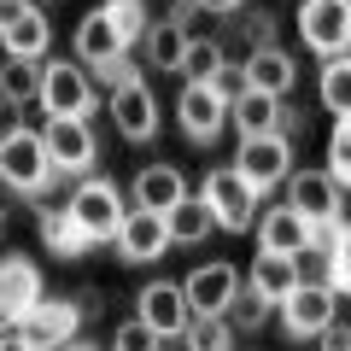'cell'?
<instances>
[{
	"label": "cell",
	"instance_id": "cell-1",
	"mask_svg": "<svg viewBox=\"0 0 351 351\" xmlns=\"http://www.w3.org/2000/svg\"><path fill=\"white\" fill-rule=\"evenodd\" d=\"M53 152L47 141H41V129H6L0 135V188L24 193V199H41L53 182Z\"/></svg>",
	"mask_w": 351,
	"mask_h": 351
},
{
	"label": "cell",
	"instance_id": "cell-2",
	"mask_svg": "<svg viewBox=\"0 0 351 351\" xmlns=\"http://www.w3.org/2000/svg\"><path fill=\"white\" fill-rule=\"evenodd\" d=\"M205 205L217 211V228H228V234H246L252 223H258V199L263 188L252 182L240 164H217V170H205Z\"/></svg>",
	"mask_w": 351,
	"mask_h": 351
},
{
	"label": "cell",
	"instance_id": "cell-3",
	"mask_svg": "<svg viewBox=\"0 0 351 351\" xmlns=\"http://www.w3.org/2000/svg\"><path fill=\"white\" fill-rule=\"evenodd\" d=\"M100 94H94V71L82 59H47V82H41V112L47 117H94Z\"/></svg>",
	"mask_w": 351,
	"mask_h": 351
},
{
	"label": "cell",
	"instance_id": "cell-4",
	"mask_svg": "<svg viewBox=\"0 0 351 351\" xmlns=\"http://www.w3.org/2000/svg\"><path fill=\"white\" fill-rule=\"evenodd\" d=\"M71 211H76V223L88 228V240H94V246H100V240H117V228H123V217H129L117 182H106V176H76Z\"/></svg>",
	"mask_w": 351,
	"mask_h": 351
},
{
	"label": "cell",
	"instance_id": "cell-5",
	"mask_svg": "<svg viewBox=\"0 0 351 351\" xmlns=\"http://www.w3.org/2000/svg\"><path fill=\"white\" fill-rule=\"evenodd\" d=\"M76 328H82V304L76 299H36L12 322V339L29 346V351H47V346H71Z\"/></svg>",
	"mask_w": 351,
	"mask_h": 351
},
{
	"label": "cell",
	"instance_id": "cell-6",
	"mask_svg": "<svg viewBox=\"0 0 351 351\" xmlns=\"http://www.w3.org/2000/svg\"><path fill=\"white\" fill-rule=\"evenodd\" d=\"M41 141H47L53 164L64 176H94V164H100V135H94L88 117H47L41 123Z\"/></svg>",
	"mask_w": 351,
	"mask_h": 351
},
{
	"label": "cell",
	"instance_id": "cell-7",
	"mask_svg": "<svg viewBox=\"0 0 351 351\" xmlns=\"http://www.w3.org/2000/svg\"><path fill=\"white\" fill-rule=\"evenodd\" d=\"M228 123H234L240 135H269V129H281V135H299V129H304V117L287 106V94L240 88L234 100H228Z\"/></svg>",
	"mask_w": 351,
	"mask_h": 351
},
{
	"label": "cell",
	"instance_id": "cell-8",
	"mask_svg": "<svg viewBox=\"0 0 351 351\" xmlns=\"http://www.w3.org/2000/svg\"><path fill=\"white\" fill-rule=\"evenodd\" d=\"M106 117H112V129H117L123 141L147 147V141L158 135V94L147 88V76H135V82L112 88V94H106Z\"/></svg>",
	"mask_w": 351,
	"mask_h": 351
},
{
	"label": "cell",
	"instance_id": "cell-9",
	"mask_svg": "<svg viewBox=\"0 0 351 351\" xmlns=\"http://www.w3.org/2000/svg\"><path fill=\"white\" fill-rule=\"evenodd\" d=\"M299 36L311 53H351V0H299Z\"/></svg>",
	"mask_w": 351,
	"mask_h": 351
},
{
	"label": "cell",
	"instance_id": "cell-10",
	"mask_svg": "<svg viewBox=\"0 0 351 351\" xmlns=\"http://www.w3.org/2000/svg\"><path fill=\"white\" fill-rule=\"evenodd\" d=\"M334 299H339L334 281H299V287L276 304V311H281V328H287L293 339H322V328L334 322V311H339Z\"/></svg>",
	"mask_w": 351,
	"mask_h": 351
},
{
	"label": "cell",
	"instance_id": "cell-11",
	"mask_svg": "<svg viewBox=\"0 0 351 351\" xmlns=\"http://www.w3.org/2000/svg\"><path fill=\"white\" fill-rule=\"evenodd\" d=\"M176 123H182L188 141L211 147V141L228 129V94L217 82H188V88H182V100H176Z\"/></svg>",
	"mask_w": 351,
	"mask_h": 351
},
{
	"label": "cell",
	"instance_id": "cell-12",
	"mask_svg": "<svg viewBox=\"0 0 351 351\" xmlns=\"http://www.w3.org/2000/svg\"><path fill=\"white\" fill-rule=\"evenodd\" d=\"M234 164L252 176V182H258L263 193L281 188V182L293 176V135H281V129H269V135H240Z\"/></svg>",
	"mask_w": 351,
	"mask_h": 351
},
{
	"label": "cell",
	"instance_id": "cell-13",
	"mask_svg": "<svg viewBox=\"0 0 351 351\" xmlns=\"http://www.w3.org/2000/svg\"><path fill=\"white\" fill-rule=\"evenodd\" d=\"M135 47V41L123 36V24H117V12L112 6H94V12H82V24H76V36H71V53L94 71V64H112V59H123V53Z\"/></svg>",
	"mask_w": 351,
	"mask_h": 351
},
{
	"label": "cell",
	"instance_id": "cell-14",
	"mask_svg": "<svg viewBox=\"0 0 351 351\" xmlns=\"http://www.w3.org/2000/svg\"><path fill=\"white\" fill-rule=\"evenodd\" d=\"M41 299V269L18 252V258H0V346H18L12 322Z\"/></svg>",
	"mask_w": 351,
	"mask_h": 351
},
{
	"label": "cell",
	"instance_id": "cell-15",
	"mask_svg": "<svg viewBox=\"0 0 351 351\" xmlns=\"http://www.w3.org/2000/svg\"><path fill=\"white\" fill-rule=\"evenodd\" d=\"M117 258L123 263H158L164 252L176 246L170 240V223H164V211H147V205H135V211L123 217V228H117Z\"/></svg>",
	"mask_w": 351,
	"mask_h": 351
},
{
	"label": "cell",
	"instance_id": "cell-16",
	"mask_svg": "<svg viewBox=\"0 0 351 351\" xmlns=\"http://www.w3.org/2000/svg\"><path fill=\"white\" fill-rule=\"evenodd\" d=\"M135 311L158 328V339H182L188 322H193V304H188V287H182V281H147L141 299H135Z\"/></svg>",
	"mask_w": 351,
	"mask_h": 351
},
{
	"label": "cell",
	"instance_id": "cell-17",
	"mask_svg": "<svg viewBox=\"0 0 351 351\" xmlns=\"http://www.w3.org/2000/svg\"><path fill=\"white\" fill-rule=\"evenodd\" d=\"M339 182H334V170H293L287 176V205H299L304 211V223H339Z\"/></svg>",
	"mask_w": 351,
	"mask_h": 351
},
{
	"label": "cell",
	"instance_id": "cell-18",
	"mask_svg": "<svg viewBox=\"0 0 351 351\" xmlns=\"http://www.w3.org/2000/svg\"><path fill=\"white\" fill-rule=\"evenodd\" d=\"M36 228H41V246L53 252V258H88V246H94V240H88V228L76 223V211H71V199L64 205H47L41 199V211H36Z\"/></svg>",
	"mask_w": 351,
	"mask_h": 351
},
{
	"label": "cell",
	"instance_id": "cell-19",
	"mask_svg": "<svg viewBox=\"0 0 351 351\" xmlns=\"http://www.w3.org/2000/svg\"><path fill=\"white\" fill-rule=\"evenodd\" d=\"M304 246H311V223H304L299 205H269V211H258V252H293V258H304Z\"/></svg>",
	"mask_w": 351,
	"mask_h": 351
},
{
	"label": "cell",
	"instance_id": "cell-20",
	"mask_svg": "<svg viewBox=\"0 0 351 351\" xmlns=\"http://www.w3.org/2000/svg\"><path fill=\"white\" fill-rule=\"evenodd\" d=\"M182 287H188L193 316H199V311H228L234 293H240V269H234V263H223V258H211V263H199Z\"/></svg>",
	"mask_w": 351,
	"mask_h": 351
},
{
	"label": "cell",
	"instance_id": "cell-21",
	"mask_svg": "<svg viewBox=\"0 0 351 351\" xmlns=\"http://www.w3.org/2000/svg\"><path fill=\"white\" fill-rule=\"evenodd\" d=\"M0 47L12 53V59H47V47H53V24H47V12H41L36 0H24V12L0 24Z\"/></svg>",
	"mask_w": 351,
	"mask_h": 351
},
{
	"label": "cell",
	"instance_id": "cell-22",
	"mask_svg": "<svg viewBox=\"0 0 351 351\" xmlns=\"http://www.w3.org/2000/svg\"><path fill=\"white\" fill-rule=\"evenodd\" d=\"M304 281V269H299V258H293V252H258V258H252V269H246V287H258L263 299H287L293 287H299Z\"/></svg>",
	"mask_w": 351,
	"mask_h": 351
},
{
	"label": "cell",
	"instance_id": "cell-23",
	"mask_svg": "<svg viewBox=\"0 0 351 351\" xmlns=\"http://www.w3.org/2000/svg\"><path fill=\"white\" fill-rule=\"evenodd\" d=\"M299 82V64H293L287 47H252L246 53V88H263V94H287V88Z\"/></svg>",
	"mask_w": 351,
	"mask_h": 351
},
{
	"label": "cell",
	"instance_id": "cell-24",
	"mask_svg": "<svg viewBox=\"0 0 351 351\" xmlns=\"http://www.w3.org/2000/svg\"><path fill=\"white\" fill-rule=\"evenodd\" d=\"M188 41H193V29H188V24H176V18L164 12V18H152V24H147L141 53H147L152 71H182V53H188Z\"/></svg>",
	"mask_w": 351,
	"mask_h": 351
},
{
	"label": "cell",
	"instance_id": "cell-25",
	"mask_svg": "<svg viewBox=\"0 0 351 351\" xmlns=\"http://www.w3.org/2000/svg\"><path fill=\"white\" fill-rule=\"evenodd\" d=\"M164 223H170V240H176V246H199V240L217 228V211L205 205V193H182V199L164 211Z\"/></svg>",
	"mask_w": 351,
	"mask_h": 351
},
{
	"label": "cell",
	"instance_id": "cell-26",
	"mask_svg": "<svg viewBox=\"0 0 351 351\" xmlns=\"http://www.w3.org/2000/svg\"><path fill=\"white\" fill-rule=\"evenodd\" d=\"M41 82H47V59H12L0 64V94L12 106H41Z\"/></svg>",
	"mask_w": 351,
	"mask_h": 351
},
{
	"label": "cell",
	"instance_id": "cell-27",
	"mask_svg": "<svg viewBox=\"0 0 351 351\" xmlns=\"http://www.w3.org/2000/svg\"><path fill=\"white\" fill-rule=\"evenodd\" d=\"M182 193H188V182H182L176 164H147L135 176V205H147V211H170Z\"/></svg>",
	"mask_w": 351,
	"mask_h": 351
},
{
	"label": "cell",
	"instance_id": "cell-28",
	"mask_svg": "<svg viewBox=\"0 0 351 351\" xmlns=\"http://www.w3.org/2000/svg\"><path fill=\"white\" fill-rule=\"evenodd\" d=\"M182 339H188L193 351H228V346L240 339V328H234V316H228V311H199Z\"/></svg>",
	"mask_w": 351,
	"mask_h": 351
},
{
	"label": "cell",
	"instance_id": "cell-29",
	"mask_svg": "<svg viewBox=\"0 0 351 351\" xmlns=\"http://www.w3.org/2000/svg\"><path fill=\"white\" fill-rule=\"evenodd\" d=\"M316 94H322V106H328L334 117H351V53H334V59L322 64Z\"/></svg>",
	"mask_w": 351,
	"mask_h": 351
},
{
	"label": "cell",
	"instance_id": "cell-30",
	"mask_svg": "<svg viewBox=\"0 0 351 351\" xmlns=\"http://www.w3.org/2000/svg\"><path fill=\"white\" fill-rule=\"evenodd\" d=\"M223 64H228V53H223V41H211V36H193L188 53H182V76H188V82H211Z\"/></svg>",
	"mask_w": 351,
	"mask_h": 351
},
{
	"label": "cell",
	"instance_id": "cell-31",
	"mask_svg": "<svg viewBox=\"0 0 351 351\" xmlns=\"http://www.w3.org/2000/svg\"><path fill=\"white\" fill-rule=\"evenodd\" d=\"M228 316H234L240 334H258V328L276 316V299H263L258 287H240V293H234V304H228Z\"/></svg>",
	"mask_w": 351,
	"mask_h": 351
},
{
	"label": "cell",
	"instance_id": "cell-32",
	"mask_svg": "<svg viewBox=\"0 0 351 351\" xmlns=\"http://www.w3.org/2000/svg\"><path fill=\"white\" fill-rule=\"evenodd\" d=\"M328 170H334L339 188H351V117H334V135H328Z\"/></svg>",
	"mask_w": 351,
	"mask_h": 351
},
{
	"label": "cell",
	"instance_id": "cell-33",
	"mask_svg": "<svg viewBox=\"0 0 351 351\" xmlns=\"http://www.w3.org/2000/svg\"><path fill=\"white\" fill-rule=\"evenodd\" d=\"M112 346H117V351H147V346H158V328H152L147 316H135V322L112 328Z\"/></svg>",
	"mask_w": 351,
	"mask_h": 351
},
{
	"label": "cell",
	"instance_id": "cell-34",
	"mask_svg": "<svg viewBox=\"0 0 351 351\" xmlns=\"http://www.w3.org/2000/svg\"><path fill=\"white\" fill-rule=\"evenodd\" d=\"M328 281H334V293H351V228L339 234L334 258H328Z\"/></svg>",
	"mask_w": 351,
	"mask_h": 351
},
{
	"label": "cell",
	"instance_id": "cell-35",
	"mask_svg": "<svg viewBox=\"0 0 351 351\" xmlns=\"http://www.w3.org/2000/svg\"><path fill=\"white\" fill-rule=\"evenodd\" d=\"M240 36H246V47H269L276 41V12H246L240 18Z\"/></svg>",
	"mask_w": 351,
	"mask_h": 351
},
{
	"label": "cell",
	"instance_id": "cell-36",
	"mask_svg": "<svg viewBox=\"0 0 351 351\" xmlns=\"http://www.w3.org/2000/svg\"><path fill=\"white\" fill-rule=\"evenodd\" d=\"M135 59H129V53H123V59H112V64H94V82H106V88H123V82H135Z\"/></svg>",
	"mask_w": 351,
	"mask_h": 351
},
{
	"label": "cell",
	"instance_id": "cell-37",
	"mask_svg": "<svg viewBox=\"0 0 351 351\" xmlns=\"http://www.w3.org/2000/svg\"><path fill=\"white\" fill-rule=\"evenodd\" d=\"M170 18H176V24H199V18H205V6H199V0H170Z\"/></svg>",
	"mask_w": 351,
	"mask_h": 351
},
{
	"label": "cell",
	"instance_id": "cell-38",
	"mask_svg": "<svg viewBox=\"0 0 351 351\" xmlns=\"http://www.w3.org/2000/svg\"><path fill=\"white\" fill-rule=\"evenodd\" d=\"M322 339H328L334 351H346V346H351V322H339V311H334V322L322 328Z\"/></svg>",
	"mask_w": 351,
	"mask_h": 351
},
{
	"label": "cell",
	"instance_id": "cell-39",
	"mask_svg": "<svg viewBox=\"0 0 351 351\" xmlns=\"http://www.w3.org/2000/svg\"><path fill=\"white\" fill-rule=\"evenodd\" d=\"M199 6H205L211 18H223V12H246V0H199Z\"/></svg>",
	"mask_w": 351,
	"mask_h": 351
},
{
	"label": "cell",
	"instance_id": "cell-40",
	"mask_svg": "<svg viewBox=\"0 0 351 351\" xmlns=\"http://www.w3.org/2000/svg\"><path fill=\"white\" fill-rule=\"evenodd\" d=\"M76 304H82V316H94L106 299H100V287H82V293H76Z\"/></svg>",
	"mask_w": 351,
	"mask_h": 351
},
{
	"label": "cell",
	"instance_id": "cell-41",
	"mask_svg": "<svg viewBox=\"0 0 351 351\" xmlns=\"http://www.w3.org/2000/svg\"><path fill=\"white\" fill-rule=\"evenodd\" d=\"M24 12V0H0V24H6V18H18Z\"/></svg>",
	"mask_w": 351,
	"mask_h": 351
}]
</instances>
